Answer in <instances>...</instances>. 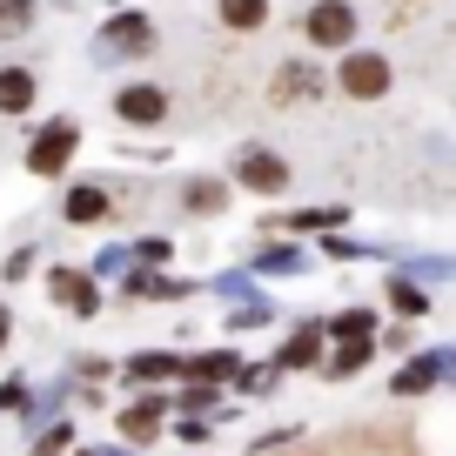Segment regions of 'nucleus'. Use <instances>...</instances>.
Segmentation results:
<instances>
[{"label":"nucleus","instance_id":"12","mask_svg":"<svg viewBox=\"0 0 456 456\" xmlns=\"http://www.w3.org/2000/svg\"><path fill=\"white\" fill-rule=\"evenodd\" d=\"M315 356H322V329H315V322H302L296 336H289V349H282V370H309Z\"/></svg>","mask_w":456,"mask_h":456},{"label":"nucleus","instance_id":"18","mask_svg":"<svg viewBox=\"0 0 456 456\" xmlns=\"http://www.w3.org/2000/svg\"><path fill=\"white\" fill-rule=\"evenodd\" d=\"M443 376V362H410V370H396V396H416V389H429Z\"/></svg>","mask_w":456,"mask_h":456},{"label":"nucleus","instance_id":"21","mask_svg":"<svg viewBox=\"0 0 456 456\" xmlns=\"http://www.w3.org/2000/svg\"><path fill=\"white\" fill-rule=\"evenodd\" d=\"M370 362V342H342L336 356H329V376H349V370H362Z\"/></svg>","mask_w":456,"mask_h":456},{"label":"nucleus","instance_id":"25","mask_svg":"<svg viewBox=\"0 0 456 456\" xmlns=\"http://www.w3.org/2000/svg\"><path fill=\"white\" fill-rule=\"evenodd\" d=\"M242 389H256V396H269V389H275V370H242Z\"/></svg>","mask_w":456,"mask_h":456},{"label":"nucleus","instance_id":"7","mask_svg":"<svg viewBox=\"0 0 456 456\" xmlns=\"http://www.w3.org/2000/svg\"><path fill=\"white\" fill-rule=\"evenodd\" d=\"M101 34H108V41H101V54H148V47H155V28H148L142 14H114Z\"/></svg>","mask_w":456,"mask_h":456},{"label":"nucleus","instance_id":"6","mask_svg":"<svg viewBox=\"0 0 456 456\" xmlns=\"http://www.w3.org/2000/svg\"><path fill=\"white\" fill-rule=\"evenodd\" d=\"M47 296H54L61 309H74V315H94L101 309L94 275H81V269H54V275H47Z\"/></svg>","mask_w":456,"mask_h":456},{"label":"nucleus","instance_id":"2","mask_svg":"<svg viewBox=\"0 0 456 456\" xmlns=\"http://www.w3.org/2000/svg\"><path fill=\"white\" fill-rule=\"evenodd\" d=\"M74 142H81L74 121H47V128L34 134V148H28V168L34 175H61V168H68V155H74Z\"/></svg>","mask_w":456,"mask_h":456},{"label":"nucleus","instance_id":"11","mask_svg":"<svg viewBox=\"0 0 456 456\" xmlns=\"http://www.w3.org/2000/svg\"><path fill=\"white\" fill-rule=\"evenodd\" d=\"M182 376H195V383H222V376H242V362L228 356V349H215V356H182Z\"/></svg>","mask_w":456,"mask_h":456},{"label":"nucleus","instance_id":"17","mask_svg":"<svg viewBox=\"0 0 456 456\" xmlns=\"http://www.w3.org/2000/svg\"><path fill=\"white\" fill-rule=\"evenodd\" d=\"M28 28H34V0H0V41H14Z\"/></svg>","mask_w":456,"mask_h":456},{"label":"nucleus","instance_id":"14","mask_svg":"<svg viewBox=\"0 0 456 456\" xmlns=\"http://www.w3.org/2000/svg\"><path fill=\"white\" fill-rule=\"evenodd\" d=\"M222 20L235 34H256L262 20H269V0H222Z\"/></svg>","mask_w":456,"mask_h":456},{"label":"nucleus","instance_id":"29","mask_svg":"<svg viewBox=\"0 0 456 456\" xmlns=\"http://www.w3.org/2000/svg\"><path fill=\"white\" fill-rule=\"evenodd\" d=\"M94 456H128V450H94Z\"/></svg>","mask_w":456,"mask_h":456},{"label":"nucleus","instance_id":"23","mask_svg":"<svg viewBox=\"0 0 456 456\" xmlns=\"http://www.w3.org/2000/svg\"><path fill=\"white\" fill-rule=\"evenodd\" d=\"M68 443H74V436H68V423H54V429H47L41 443H34V456H61V450H68Z\"/></svg>","mask_w":456,"mask_h":456},{"label":"nucleus","instance_id":"19","mask_svg":"<svg viewBox=\"0 0 456 456\" xmlns=\"http://www.w3.org/2000/svg\"><path fill=\"white\" fill-rule=\"evenodd\" d=\"M389 302H396L403 315H423V309H429V296L410 282V275H396V282H389Z\"/></svg>","mask_w":456,"mask_h":456},{"label":"nucleus","instance_id":"5","mask_svg":"<svg viewBox=\"0 0 456 456\" xmlns=\"http://www.w3.org/2000/svg\"><path fill=\"white\" fill-rule=\"evenodd\" d=\"M114 114H121V121H134V128H155L161 114H168V94H161L155 81H134V87H121V94H114Z\"/></svg>","mask_w":456,"mask_h":456},{"label":"nucleus","instance_id":"4","mask_svg":"<svg viewBox=\"0 0 456 456\" xmlns=\"http://www.w3.org/2000/svg\"><path fill=\"white\" fill-rule=\"evenodd\" d=\"M235 175H242V188H256V195H282L289 188V161L269 155V148H248V155L235 161Z\"/></svg>","mask_w":456,"mask_h":456},{"label":"nucleus","instance_id":"22","mask_svg":"<svg viewBox=\"0 0 456 456\" xmlns=\"http://www.w3.org/2000/svg\"><path fill=\"white\" fill-rule=\"evenodd\" d=\"M256 269H269V275H296V269H302V256H296V248H262Z\"/></svg>","mask_w":456,"mask_h":456},{"label":"nucleus","instance_id":"3","mask_svg":"<svg viewBox=\"0 0 456 456\" xmlns=\"http://www.w3.org/2000/svg\"><path fill=\"white\" fill-rule=\"evenodd\" d=\"M336 81H342V94L376 101V94H389V61H383V54H349Z\"/></svg>","mask_w":456,"mask_h":456},{"label":"nucleus","instance_id":"1","mask_svg":"<svg viewBox=\"0 0 456 456\" xmlns=\"http://www.w3.org/2000/svg\"><path fill=\"white\" fill-rule=\"evenodd\" d=\"M302 34H309L315 47H349V34H356V7H349V0H315L309 20H302Z\"/></svg>","mask_w":456,"mask_h":456},{"label":"nucleus","instance_id":"13","mask_svg":"<svg viewBox=\"0 0 456 456\" xmlns=\"http://www.w3.org/2000/svg\"><path fill=\"white\" fill-rule=\"evenodd\" d=\"M329 336L336 342H376V315L370 309H342L336 322H329Z\"/></svg>","mask_w":456,"mask_h":456},{"label":"nucleus","instance_id":"10","mask_svg":"<svg viewBox=\"0 0 456 456\" xmlns=\"http://www.w3.org/2000/svg\"><path fill=\"white\" fill-rule=\"evenodd\" d=\"M28 108H34V74L0 68V114H28Z\"/></svg>","mask_w":456,"mask_h":456},{"label":"nucleus","instance_id":"9","mask_svg":"<svg viewBox=\"0 0 456 456\" xmlns=\"http://www.w3.org/2000/svg\"><path fill=\"white\" fill-rule=\"evenodd\" d=\"M161 410H168L161 396L128 403V410H121V436H128V443H155V436H161Z\"/></svg>","mask_w":456,"mask_h":456},{"label":"nucleus","instance_id":"26","mask_svg":"<svg viewBox=\"0 0 456 456\" xmlns=\"http://www.w3.org/2000/svg\"><path fill=\"white\" fill-rule=\"evenodd\" d=\"M0 410H20V416H28V383H7V389H0Z\"/></svg>","mask_w":456,"mask_h":456},{"label":"nucleus","instance_id":"27","mask_svg":"<svg viewBox=\"0 0 456 456\" xmlns=\"http://www.w3.org/2000/svg\"><path fill=\"white\" fill-rule=\"evenodd\" d=\"M134 256H142V262H168V242H161V235H155V242H134Z\"/></svg>","mask_w":456,"mask_h":456},{"label":"nucleus","instance_id":"15","mask_svg":"<svg viewBox=\"0 0 456 456\" xmlns=\"http://www.w3.org/2000/svg\"><path fill=\"white\" fill-rule=\"evenodd\" d=\"M101 215H108V188L87 182V188H74V195H68V222H101Z\"/></svg>","mask_w":456,"mask_h":456},{"label":"nucleus","instance_id":"24","mask_svg":"<svg viewBox=\"0 0 456 456\" xmlns=\"http://www.w3.org/2000/svg\"><path fill=\"white\" fill-rule=\"evenodd\" d=\"M182 410H215V383H195V389L182 396Z\"/></svg>","mask_w":456,"mask_h":456},{"label":"nucleus","instance_id":"20","mask_svg":"<svg viewBox=\"0 0 456 456\" xmlns=\"http://www.w3.org/2000/svg\"><path fill=\"white\" fill-rule=\"evenodd\" d=\"M222 182H188V208H195V215H215V208H222Z\"/></svg>","mask_w":456,"mask_h":456},{"label":"nucleus","instance_id":"8","mask_svg":"<svg viewBox=\"0 0 456 456\" xmlns=\"http://www.w3.org/2000/svg\"><path fill=\"white\" fill-rule=\"evenodd\" d=\"M315 87H322V74H315L309 61H282V68H275V87H269V94L289 108V101H309Z\"/></svg>","mask_w":456,"mask_h":456},{"label":"nucleus","instance_id":"28","mask_svg":"<svg viewBox=\"0 0 456 456\" xmlns=\"http://www.w3.org/2000/svg\"><path fill=\"white\" fill-rule=\"evenodd\" d=\"M7 329H14V322H7V309H0V342H7Z\"/></svg>","mask_w":456,"mask_h":456},{"label":"nucleus","instance_id":"16","mask_svg":"<svg viewBox=\"0 0 456 456\" xmlns=\"http://www.w3.org/2000/svg\"><path fill=\"white\" fill-rule=\"evenodd\" d=\"M128 376L134 383H168V376H182V356H134Z\"/></svg>","mask_w":456,"mask_h":456}]
</instances>
